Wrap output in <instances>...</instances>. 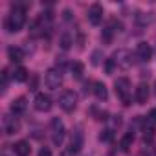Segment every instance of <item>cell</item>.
<instances>
[{"label":"cell","mask_w":156,"mask_h":156,"mask_svg":"<svg viewBox=\"0 0 156 156\" xmlns=\"http://www.w3.org/2000/svg\"><path fill=\"white\" fill-rule=\"evenodd\" d=\"M24 22H26L24 9L22 8H13L11 13H9V17H8V20H6V28H8V31L13 33V31H19L24 26Z\"/></svg>","instance_id":"1"},{"label":"cell","mask_w":156,"mask_h":156,"mask_svg":"<svg viewBox=\"0 0 156 156\" xmlns=\"http://www.w3.org/2000/svg\"><path fill=\"white\" fill-rule=\"evenodd\" d=\"M114 87H116V94L121 98V101H123V105H130V81L127 79V77H119V79H116V83H114Z\"/></svg>","instance_id":"2"},{"label":"cell","mask_w":156,"mask_h":156,"mask_svg":"<svg viewBox=\"0 0 156 156\" xmlns=\"http://www.w3.org/2000/svg\"><path fill=\"white\" fill-rule=\"evenodd\" d=\"M59 107H61L64 112H72V110L77 107V96H75L72 90H64V92L59 96Z\"/></svg>","instance_id":"3"},{"label":"cell","mask_w":156,"mask_h":156,"mask_svg":"<svg viewBox=\"0 0 156 156\" xmlns=\"http://www.w3.org/2000/svg\"><path fill=\"white\" fill-rule=\"evenodd\" d=\"M64 136H66L64 123L59 118H53L51 119V141H53V145H61L62 140H64Z\"/></svg>","instance_id":"4"},{"label":"cell","mask_w":156,"mask_h":156,"mask_svg":"<svg viewBox=\"0 0 156 156\" xmlns=\"http://www.w3.org/2000/svg\"><path fill=\"white\" fill-rule=\"evenodd\" d=\"M112 61L116 62V66L129 68V66L132 64V55H130V51H129V50H118V51H114Z\"/></svg>","instance_id":"5"},{"label":"cell","mask_w":156,"mask_h":156,"mask_svg":"<svg viewBox=\"0 0 156 156\" xmlns=\"http://www.w3.org/2000/svg\"><path fill=\"white\" fill-rule=\"evenodd\" d=\"M44 83H46L48 88L57 90V88L61 87V83H62V75H61V72H57V70H50V72H46Z\"/></svg>","instance_id":"6"},{"label":"cell","mask_w":156,"mask_h":156,"mask_svg":"<svg viewBox=\"0 0 156 156\" xmlns=\"http://www.w3.org/2000/svg\"><path fill=\"white\" fill-rule=\"evenodd\" d=\"M33 105H35V108H37L39 112H48V110L51 108V98H50L48 94H37Z\"/></svg>","instance_id":"7"},{"label":"cell","mask_w":156,"mask_h":156,"mask_svg":"<svg viewBox=\"0 0 156 156\" xmlns=\"http://www.w3.org/2000/svg\"><path fill=\"white\" fill-rule=\"evenodd\" d=\"M101 20H103V8L99 4L90 6V9H88V22L92 26H98V24H101Z\"/></svg>","instance_id":"8"},{"label":"cell","mask_w":156,"mask_h":156,"mask_svg":"<svg viewBox=\"0 0 156 156\" xmlns=\"http://www.w3.org/2000/svg\"><path fill=\"white\" fill-rule=\"evenodd\" d=\"M136 53H138V59H140V61L149 62L151 57H152V48H151L147 42H140L138 48H136Z\"/></svg>","instance_id":"9"},{"label":"cell","mask_w":156,"mask_h":156,"mask_svg":"<svg viewBox=\"0 0 156 156\" xmlns=\"http://www.w3.org/2000/svg\"><path fill=\"white\" fill-rule=\"evenodd\" d=\"M147 99H149V87H147V83H140L136 88V101H138V105H145Z\"/></svg>","instance_id":"10"},{"label":"cell","mask_w":156,"mask_h":156,"mask_svg":"<svg viewBox=\"0 0 156 156\" xmlns=\"http://www.w3.org/2000/svg\"><path fill=\"white\" fill-rule=\"evenodd\" d=\"M81 147H83V134H81V132H75V134L72 136L68 152H70V154H77V152L81 151Z\"/></svg>","instance_id":"11"},{"label":"cell","mask_w":156,"mask_h":156,"mask_svg":"<svg viewBox=\"0 0 156 156\" xmlns=\"http://www.w3.org/2000/svg\"><path fill=\"white\" fill-rule=\"evenodd\" d=\"M13 151H15V154H17V156H30L31 147H30V143H28V141L20 140V141H17V143L13 145Z\"/></svg>","instance_id":"12"},{"label":"cell","mask_w":156,"mask_h":156,"mask_svg":"<svg viewBox=\"0 0 156 156\" xmlns=\"http://www.w3.org/2000/svg\"><path fill=\"white\" fill-rule=\"evenodd\" d=\"M19 129H20V125L15 118H6L4 119V132L6 134H17Z\"/></svg>","instance_id":"13"},{"label":"cell","mask_w":156,"mask_h":156,"mask_svg":"<svg viewBox=\"0 0 156 156\" xmlns=\"http://www.w3.org/2000/svg\"><path fill=\"white\" fill-rule=\"evenodd\" d=\"M94 96L99 99V101H105L107 98H108V92H107V87L103 85V83H94Z\"/></svg>","instance_id":"14"},{"label":"cell","mask_w":156,"mask_h":156,"mask_svg":"<svg viewBox=\"0 0 156 156\" xmlns=\"http://www.w3.org/2000/svg\"><path fill=\"white\" fill-rule=\"evenodd\" d=\"M24 110H26V99H24V98L13 99V103H11V112L17 116V114H22Z\"/></svg>","instance_id":"15"},{"label":"cell","mask_w":156,"mask_h":156,"mask_svg":"<svg viewBox=\"0 0 156 156\" xmlns=\"http://www.w3.org/2000/svg\"><path fill=\"white\" fill-rule=\"evenodd\" d=\"M154 19H156L154 13H138V15H136V22L141 24V26H147V24L154 22Z\"/></svg>","instance_id":"16"},{"label":"cell","mask_w":156,"mask_h":156,"mask_svg":"<svg viewBox=\"0 0 156 156\" xmlns=\"http://www.w3.org/2000/svg\"><path fill=\"white\" fill-rule=\"evenodd\" d=\"M70 70H72V77H73V79H81V77H83V72H85V66H83V62L75 61V62L70 66Z\"/></svg>","instance_id":"17"},{"label":"cell","mask_w":156,"mask_h":156,"mask_svg":"<svg viewBox=\"0 0 156 156\" xmlns=\"http://www.w3.org/2000/svg\"><path fill=\"white\" fill-rule=\"evenodd\" d=\"M8 55H9V59H11L13 62H20V61L24 59V51H22L20 48H15V46H11V48L8 50Z\"/></svg>","instance_id":"18"},{"label":"cell","mask_w":156,"mask_h":156,"mask_svg":"<svg viewBox=\"0 0 156 156\" xmlns=\"http://www.w3.org/2000/svg\"><path fill=\"white\" fill-rule=\"evenodd\" d=\"M13 79H15L17 83H24V81L28 79V70H26L24 66H19V68L13 72Z\"/></svg>","instance_id":"19"},{"label":"cell","mask_w":156,"mask_h":156,"mask_svg":"<svg viewBox=\"0 0 156 156\" xmlns=\"http://www.w3.org/2000/svg\"><path fill=\"white\" fill-rule=\"evenodd\" d=\"M132 141H134V134H132V132H127V134L121 138V141H119V147H121V151H127V149L132 145Z\"/></svg>","instance_id":"20"},{"label":"cell","mask_w":156,"mask_h":156,"mask_svg":"<svg viewBox=\"0 0 156 156\" xmlns=\"http://www.w3.org/2000/svg\"><path fill=\"white\" fill-rule=\"evenodd\" d=\"M72 42H73V41H72V37H70L68 33H62V37H61V41H59L61 48H62V50H68V48L72 46Z\"/></svg>","instance_id":"21"},{"label":"cell","mask_w":156,"mask_h":156,"mask_svg":"<svg viewBox=\"0 0 156 156\" xmlns=\"http://www.w3.org/2000/svg\"><path fill=\"white\" fill-rule=\"evenodd\" d=\"M101 57H103V51L101 50H94L92 51V64L94 66H99L101 64Z\"/></svg>","instance_id":"22"},{"label":"cell","mask_w":156,"mask_h":156,"mask_svg":"<svg viewBox=\"0 0 156 156\" xmlns=\"http://www.w3.org/2000/svg\"><path fill=\"white\" fill-rule=\"evenodd\" d=\"M112 138H114V134H112V130H108V129H107V130H103V132H101V136H99V140H101V141H110Z\"/></svg>","instance_id":"23"},{"label":"cell","mask_w":156,"mask_h":156,"mask_svg":"<svg viewBox=\"0 0 156 156\" xmlns=\"http://www.w3.org/2000/svg\"><path fill=\"white\" fill-rule=\"evenodd\" d=\"M114 66H116V62H114L112 59H108V61H107V64H105V68H107V73H112Z\"/></svg>","instance_id":"24"},{"label":"cell","mask_w":156,"mask_h":156,"mask_svg":"<svg viewBox=\"0 0 156 156\" xmlns=\"http://www.w3.org/2000/svg\"><path fill=\"white\" fill-rule=\"evenodd\" d=\"M39 156H51V151H50L48 147H42V149L39 151Z\"/></svg>","instance_id":"25"},{"label":"cell","mask_w":156,"mask_h":156,"mask_svg":"<svg viewBox=\"0 0 156 156\" xmlns=\"http://www.w3.org/2000/svg\"><path fill=\"white\" fill-rule=\"evenodd\" d=\"M154 152H156V151H154Z\"/></svg>","instance_id":"26"}]
</instances>
